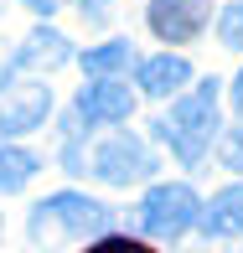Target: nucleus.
<instances>
[{
    "instance_id": "1",
    "label": "nucleus",
    "mask_w": 243,
    "mask_h": 253,
    "mask_svg": "<svg viewBox=\"0 0 243 253\" xmlns=\"http://www.w3.org/2000/svg\"><path fill=\"white\" fill-rule=\"evenodd\" d=\"M217 93H223V83H217V78H202L192 93H181V98H176V103H171V109L155 119V140L166 145V150L176 155L187 170H196V166L207 160V150L223 140Z\"/></svg>"
},
{
    "instance_id": "2",
    "label": "nucleus",
    "mask_w": 243,
    "mask_h": 253,
    "mask_svg": "<svg viewBox=\"0 0 243 253\" xmlns=\"http://www.w3.org/2000/svg\"><path fill=\"white\" fill-rule=\"evenodd\" d=\"M62 166L67 170H88L94 181L103 186H140V181L155 176V150L140 140V134H130L124 124H114L109 134H98L94 145H78V140H62Z\"/></svg>"
},
{
    "instance_id": "3",
    "label": "nucleus",
    "mask_w": 243,
    "mask_h": 253,
    "mask_svg": "<svg viewBox=\"0 0 243 253\" xmlns=\"http://www.w3.org/2000/svg\"><path fill=\"white\" fill-rule=\"evenodd\" d=\"M114 227V207L88 197V191H52L31 207L26 238L37 248H62V243H88Z\"/></svg>"
},
{
    "instance_id": "4",
    "label": "nucleus",
    "mask_w": 243,
    "mask_h": 253,
    "mask_svg": "<svg viewBox=\"0 0 243 253\" xmlns=\"http://www.w3.org/2000/svg\"><path fill=\"white\" fill-rule=\"evenodd\" d=\"M135 222L145 227V238H187L202 222V197L187 181H155L135 207Z\"/></svg>"
},
{
    "instance_id": "5",
    "label": "nucleus",
    "mask_w": 243,
    "mask_h": 253,
    "mask_svg": "<svg viewBox=\"0 0 243 253\" xmlns=\"http://www.w3.org/2000/svg\"><path fill=\"white\" fill-rule=\"evenodd\" d=\"M130 114H135V88H124L119 78H88L67 109V140H83L88 129H114Z\"/></svg>"
},
{
    "instance_id": "6",
    "label": "nucleus",
    "mask_w": 243,
    "mask_h": 253,
    "mask_svg": "<svg viewBox=\"0 0 243 253\" xmlns=\"http://www.w3.org/2000/svg\"><path fill=\"white\" fill-rule=\"evenodd\" d=\"M52 119V88L42 78H10L0 88V140L31 134Z\"/></svg>"
},
{
    "instance_id": "7",
    "label": "nucleus",
    "mask_w": 243,
    "mask_h": 253,
    "mask_svg": "<svg viewBox=\"0 0 243 253\" xmlns=\"http://www.w3.org/2000/svg\"><path fill=\"white\" fill-rule=\"evenodd\" d=\"M207 21H212V0H150L145 5V26L155 42H166V47H187L207 31Z\"/></svg>"
},
{
    "instance_id": "8",
    "label": "nucleus",
    "mask_w": 243,
    "mask_h": 253,
    "mask_svg": "<svg viewBox=\"0 0 243 253\" xmlns=\"http://www.w3.org/2000/svg\"><path fill=\"white\" fill-rule=\"evenodd\" d=\"M62 62H73V42H67L57 26L26 31V42L10 52V67H16V73H57Z\"/></svg>"
},
{
    "instance_id": "9",
    "label": "nucleus",
    "mask_w": 243,
    "mask_h": 253,
    "mask_svg": "<svg viewBox=\"0 0 243 253\" xmlns=\"http://www.w3.org/2000/svg\"><path fill=\"white\" fill-rule=\"evenodd\" d=\"M192 78H196L192 62H187V57H176V52H160V57L135 62V88H140L145 98H176V93H187Z\"/></svg>"
},
{
    "instance_id": "10",
    "label": "nucleus",
    "mask_w": 243,
    "mask_h": 253,
    "mask_svg": "<svg viewBox=\"0 0 243 253\" xmlns=\"http://www.w3.org/2000/svg\"><path fill=\"white\" fill-rule=\"evenodd\" d=\"M202 227L207 238H243V181L223 186L212 202H202Z\"/></svg>"
},
{
    "instance_id": "11",
    "label": "nucleus",
    "mask_w": 243,
    "mask_h": 253,
    "mask_svg": "<svg viewBox=\"0 0 243 253\" xmlns=\"http://www.w3.org/2000/svg\"><path fill=\"white\" fill-rule=\"evenodd\" d=\"M78 67H83L88 78H124L135 67V47L124 37H109V42H98V47L78 52Z\"/></svg>"
},
{
    "instance_id": "12",
    "label": "nucleus",
    "mask_w": 243,
    "mask_h": 253,
    "mask_svg": "<svg viewBox=\"0 0 243 253\" xmlns=\"http://www.w3.org/2000/svg\"><path fill=\"white\" fill-rule=\"evenodd\" d=\"M42 170V160L31 150H21L16 140H0V197H16L31 186V176Z\"/></svg>"
},
{
    "instance_id": "13",
    "label": "nucleus",
    "mask_w": 243,
    "mask_h": 253,
    "mask_svg": "<svg viewBox=\"0 0 243 253\" xmlns=\"http://www.w3.org/2000/svg\"><path fill=\"white\" fill-rule=\"evenodd\" d=\"M217 42H223L228 52H243V0H233V5L217 16Z\"/></svg>"
},
{
    "instance_id": "14",
    "label": "nucleus",
    "mask_w": 243,
    "mask_h": 253,
    "mask_svg": "<svg viewBox=\"0 0 243 253\" xmlns=\"http://www.w3.org/2000/svg\"><path fill=\"white\" fill-rule=\"evenodd\" d=\"M83 253H155L150 243H140V238H119V233H103L94 248H83Z\"/></svg>"
},
{
    "instance_id": "15",
    "label": "nucleus",
    "mask_w": 243,
    "mask_h": 253,
    "mask_svg": "<svg viewBox=\"0 0 243 253\" xmlns=\"http://www.w3.org/2000/svg\"><path fill=\"white\" fill-rule=\"evenodd\" d=\"M223 166H228V170H243V124L223 140Z\"/></svg>"
},
{
    "instance_id": "16",
    "label": "nucleus",
    "mask_w": 243,
    "mask_h": 253,
    "mask_svg": "<svg viewBox=\"0 0 243 253\" xmlns=\"http://www.w3.org/2000/svg\"><path fill=\"white\" fill-rule=\"evenodd\" d=\"M73 5H78V10H83V16H88V21H98V16H103V10H109V5H114V0H73Z\"/></svg>"
},
{
    "instance_id": "17",
    "label": "nucleus",
    "mask_w": 243,
    "mask_h": 253,
    "mask_svg": "<svg viewBox=\"0 0 243 253\" xmlns=\"http://www.w3.org/2000/svg\"><path fill=\"white\" fill-rule=\"evenodd\" d=\"M21 5H26V10H31V16H52V10H57V5H62V0H21Z\"/></svg>"
},
{
    "instance_id": "18",
    "label": "nucleus",
    "mask_w": 243,
    "mask_h": 253,
    "mask_svg": "<svg viewBox=\"0 0 243 253\" xmlns=\"http://www.w3.org/2000/svg\"><path fill=\"white\" fill-rule=\"evenodd\" d=\"M228 93H233V114H238V124H243V67H238V78H233Z\"/></svg>"
},
{
    "instance_id": "19",
    "label": "nucleus",
    "mask_w": 243,
    "mask_h": 253,
    "mask_svg": "<svg viewBox=\"0 0 243 253\" xmlns=\"http://www.w3.org/2000/svg\"><path fill=\"white\" fill-rule=\"evenodd\" d=\"M10 73H16V67H10V57H0V88L10 83Z\"/></svg>"
},
{
    "instance_id": "20",
    "label": "nucleus",
    "mask_w": 243,
    "mask_h": 253,
    "mask_svg": "<svg viewBox=\"0 0 243 253\" xmlns=\"http://www.w3.org/2000/svg\"><path fill=\"white\" fill-rule=\"evenodd\" d=\"M0 227H5V222H0Z\"/></svg>"
},
{
    "instance_id": "21",
    "label": "nucleus",
    "mask_w": 243,
    "mask_h": 253,
    "mask_svg": "<svg viewBox=\"0 0 243 253\" xmlns=\"http://www.w3.org/2000/svg\"><path fill=\"white\" fill-rule=\"evenodd\" d=\"M238 253H243V248H238Z\"/></svg>"
}]
</instances>
